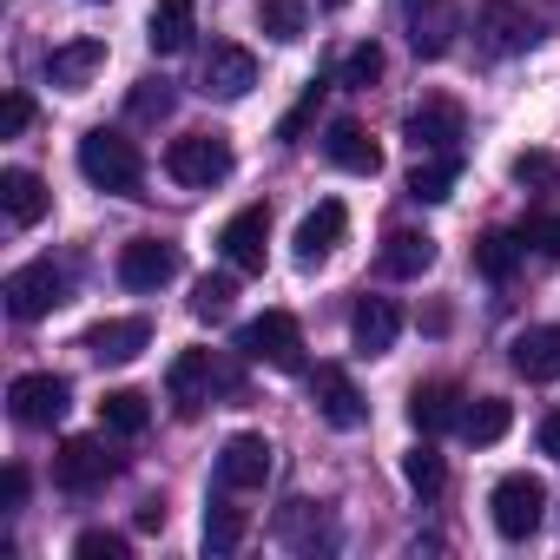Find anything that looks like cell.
I'll list each match as a JSON object with an SVG mask.
<instances>
[{
	"mask_svg": "<svg viewBox=\"0 0 560 560\" xmlns=\"http://www.w3.org/2000/svg\"><path fill=\"white\" fill-rule=\"evenodd\" d=\"M80 172H86V185H100V191H139L145 159H139V145H132L126 132L93 126V132L80 139Z\"/></svg>",
	"mask_w": 560,
	"mask_h": 560,
	"instance_id": "cell-1",
	"label": "cell"
},
{
	"mask_svg": "<svg viewBox=\"0 0 560 560\" xmlns=\"http://www.w3.org/2000/svg\"><path fill=\"white\" fill-rule=\"evenodd\" d=\"M67 270L54 264V257H40V264H21V270H8V284H0V298H8V317L14 324H40V317H54L60 304H67Z\"/></svg>",
	"mask_w": 560,
	"mask_h": 560,
	"instance_id": "cell-2",
	"label": "cell"
},
{
	"mask_svg": "<svg viewBox=\"0 0 560 560\" xmlns=\"http://www.w3.org/2000/svg\"><path fill=\"white\" fill-rule=\"evenodd\" d=\"M237 350H244L250 363H264V370H284V376L304 370V330H298L291 311H264V317H250V324L237 330Z\"/></svg>",
	"mask_w": 560,
	"mask_h": 560,
	"instance_id": "cell-3",
	"label": "cell"
},
{
	"mask_svg": "<svg viewBox=\"0 0 560 560\" xmlns=\"http://www.w3.org/2000/svg\"><path fill=\"white\" fill-rule=\"evenodd\" d=\"M67 409H73V383L54 376V370H27V376L8 383V416L21 429H54Z\"/></svg>",
	"mask_w": 560,
	"mask_h": 560,
	"instance_id": "cell-4",
	"label": "cell"
},
{
	"mask_svg": "<svg viewBox=\"0 0 560 560\" xmlns=\"http://www.w3.org/2000/svg\"><path fill=\"white\" fill-rule=\"evenodd\" d=\"M488 514H494L501 540H527L547 521V481L540 475H501L494 494H488Z\"/></svg>",
	"mask_w": 560,
	"mask_h": 560,
	"instance_id": "cell-5",
	"label": "cell"
},
{
	"mask_svg": "<svg viewBox=\"0 0 560 560\" xmlns=\"http://www.w3.org/2000/svg\"><path fill=\"white\" fill-rule=\"evenodd\" d=\"M165 172L178 178V185H218V178H231V139L224 132H185V139H172L165 145Z\"/></svg>",
	"mask_w": 560,
	"mask_h": 560,
	"instance_id": "cell-6",
	"label": "cell"
},
{
	"mask_svg": "<svg viewBox=\"0 0 560 560\" xmlns=\"http://www.w3.org/2000/svg\"><path fill=\"white\" fill-rule=\"evenodd\" d=\"M113 475H119V462H113L106 442H93V435H67L60 455H54V481H60L67 494H93V488H106Z\"/></svg>",
	"mask_w": 560,
	"mask_h": 560,
	"instance_id": "cell-7",
	"label": "cell"
},
{
	"mask_svg": "<svg viewBox=\"0 0 560 560\" xmlns=\"http://www.w3.org/2000/svg\"><path fill=\"white\" fill-rule=\"evenodd\" d=\"M178 277V244H165V237H132L126 250H119V284L126 291H165Z\"/></svg>",
	"mask_w": 560,
	"mask_h": 560,
	"instance_id": "cell-8",
	"label": "cell"
},
{
	"mask_svg": "<svg viewBox=\"0 0 560 560\" xmlns=\"http://www.w3.org/2000/svg\"><path fill=\"white\" fill-rule=\"evenodd\" d=\"M264 244H270V211H264V205H244V211L218 231V250H224V264H231L237 277H257V270H264Z\"/></svg>",
	"mask_w": 560,
	"mask_h": 560,
	"instance_id": "cell-9",
	"label": "cell"
},
{
	"mask_svg": "<svg viewBox=\"0 0 560 560\" xmlns=\"http://www.w3.org/2000/svg\"><path fill=\"white\" fill-rule=\"evenodd\" d=\"M475 34H481V47H488V54H527V47L540 40L534 14H527V8H514V0H481Z\"/></svg>",
	"mask_w": 560,
	"mask_h": 560,
	"instance_id": "cell-10",
	"label": "cell"
},
{
	"mask_svg": "<svg viewBox=\"0 0 560 560\" xmlns=\"http://www.w3.org/2000/svg\"><path fill=\"white\" fill-rule=\"evenodd\" d=\"M270 442L264 435H231L224 442V455H218V488L224 494H250V488H264L270 481Z\"/></svg>",
	"mask_w": 560,
	"mask_h": 560,
	"instance_id": "cell-11",
	"label": "cell"
},
{
	"mask_svg": "<svg viewBox=\"0 0 560 560\" xmlns=\"http://www.w3.org/2000/svg\"><path fill=\"white\" fill-rule=\"evenodd\" d=\"M462 126H468V119H462V106H455V100H422V106L402 119V139L416 145V159H422V152H455Z\"/></svg>",
	"mask_w": 560,
	"mask_h": 560,
	"instance_id": "cell-12",
	"label": "cell"
},
{
	"mask_svg": "<svg viewBox=\"0 0 560 560\" xmlns=\"http://www.w3.org/2000/svg\"><path fill=\"white\" fill-rule=\"evenodd\" d=\"M311 402H317V416L330 422V429H363V396H357V383L337 370V363H317L311 370Z\"/></svg>",
	"mask_w": 560,
	"mask_h": 560,
	"instance_id": "cell-13",
	"label": "cell"
},
{
	"mask_svg": "<svg viewBox=\"0 0 560 560\" xmlns=\"http://www.w3.org/2000/svg\"><path fill=\"white\" fill-rule=\"evenodd\" d=\"M402 8H409V47L422 60H442L455 47V27H462L455 0H402Z\"/></svg>",
	"mask_w": 560,
	"mask_h": 560,
	"instance_id": "cell-14",
	"label": "cell"
},
{
	"mask_svg": "<svg viewBox=\"0 0 560 560\" xmlns=\"http://www.w3.org/2000/svg\"><path fill=\"white\" fill-rule=\"evenodd\" d=\"M47 205H54V191H47L40 172H27V165H8V172H0V211H8L14 231H34V224L47 218Z\"/></svg>",
	"mask_w": 560,
	"mask_h": 560,
	"instance_id": "cell-15",
	"label": "cell"
},
{
	"mask_svg": "<svg viewBox=\"0 0 560 560\" xmlns=\"http://www.w3.org/2000/svg\"><path fill=\"white\" fill-rule=\"evenodd\" d=\"M100 73H106V40H93V34H80V40H67V47L47 54V80L60 93H86Z\"/></svg>",
	"mask_w": 560,
	"mask_h": 560,
	"instance_id": "cell-16",
	"label": "cell"
},
{
	"mask_svg": "<svg viewBox=\"0 0 560 560\" xmlns=\"http://www.w3.org/2000/svg\"><path fill=\"white\" fill-rule=\"evenodd\" d=\"M508 363H514V376H527V383H560V324H527V330L508 343Z\"/></svg>",
	"mask_w": 560,
	"mask_h": 560,
	"instance_id": "cell-17",
	"label": "cell"
},
{
	"mask_svg": "<svg viewBox=\"0 0 560 560\" xmlns=\"http://www.w3.org/2000/svg\"><path fill=\"white\" fill-rule=\"evenodd\" d=\"M396 337H402V311H396L389 298H363V304L350 311V343H357V357H389Z\"/></svg>",
	"mask_w": 560,
	"mask_h": 560,
	"instance_id": "cell-18",
	"label": "cell"
},
{
	"mask_svg": "<svg viewBox=\"0 0 560 560\" xmlns=\"http://www.w3.org/2000/svg\"><path fill=\"white\" fill-rule=\"evenodd\" d=\"M211 100H244L250 86H257V60H250V47H211L205 54V80H198Z\"/></svg>",
	"mask_w": 560,
	"mask_h": 560,
	"instance_id": "cell-19",
	"label": "cell"
},
{
	"mask_svg": "<svg viewBox=\"0 0 560 560\" xmlns=\"http://www.w3.org/2000/svg\"><path fill=\"white\" fill-rule=\"evenodd\" d=\"M145 343H152V324H145V317H106V324H93V330L80 337V350L100 357V363H132Z\"/></svg>",
	"mask_w": 560,
	"mask_h": 560,
	"instance_id": "cell-20",
	"label": "cell"
},
{
	"mask_svg": "<svg viewBox=\"0 0 560 560\" xmlns=\"http://www.w3.org/2000/svg\"><path fill=\"white\" fill-rule=\"evenodd\" d=\"M211 383H218L211 350H178V357H172V370H165V389H172V402H178L185 416L211 402Z\"/></svg>",
	"mask_w": 560,
	"mask_h": 560,
	"instance_id": "cell-21",
	"label": "cell"
},
{
	"mask_svg": "<svg viewBox=\"0 0 560 560\" xmlns=\"http://www.w3.org/2000/svg\"><path fill=\"white\" fill-rule=\"evenodd\" d=\"M324 152H330V165H343V172H357V178H376V172H383V145H376L357 119H337V126L324 132Z\"/></svg>",
	"mask_w": 560,
	"mask_h": 560,
	"instance_id": "cell-22",
	"label": "cell"
},
{
	"mask_svg": "<svg viewBox=\"0 0 560 560\" xmlns=\"http://www.w3.org/2000/svg\"><path fill=\"white\" fill-rule=\"evenodd\" d=\"M343 231H350V211H343L337 198H324V205L298 224V264H304V270H311V264H324V257L343 244Z\"/></svg>",
	"mask_w": 560,
	"mask_h": 560,
	"instance_id": "cell-23",
	"label": "cell"
},
{
	"mask_svg": "<svg viewBox=\"0 0 560 560\" xmlns=\"http://www.w3.org/2000/svg\"><path fill=\"white\" fill-rule=\"evenodd\" d=\"M462 402H468V396H462L455 383H416V389H409V422H416L422 435H442V429L462 422Z\"/></svg>",
	"mask_w": 560,
	"mask_h": 560,
	"instance_id": "cell-24",
	"label": "cell"
},
{
	"mask_svg": "<svg viewBox=\"0 0 560 560\" xmlns=\"http://www.w3.org/2000/svg\"><path fill=\"white\" fill-rule=\"evenodd\" d=\"M191 34H198V8H191V0H159L152 21H145L152 54H185V47H191Z\"/></svg>",
	"mask_w": 560,
	"mask_h": 560,
	"instance_id": "cell-25",
	"label": "cell"
},
{
	"mask_svg": "<svg viewBox=\"0 0 560 560\" xmlns=\"http://www.w3.org/2000/svg\"><path fill=\"white\" fill-rule=\"evenodd\" d=\"M277 540L298 547V553H311V547H330L337 534H330V514L317 501H284V514H277Z\"/></svg>",
	"mask_w": 560,
	"mask_h": 560,
	"instance_id": "cell-26",
	"label": "cell"
},
{
	"mask_svg": "<svg viewBox=\"0 0 560 560\" xmlns=\"http://www.w3.org/2000/svg\"><path fill=\"white\" fill-rule=\"evenodd\" d=\"M455 185H462V152H422L416 172H409V198L416 205H442Z\"/></svg>",
	"mask_w": 560,
	"mask_h": 560,
	"instance_id": "cell-27",
	"label": "cell"
},
{
	"mask_svg": "<svg viewBox=\"0 0 560 560\" xmlns=\"http://www.w3.org/2000/svg\"><path fill=\"white\" fill-rule=\"evenodd\" d=\"M376 264H383V277H422L435 264V237L429 231H389Z\"/></svg>",
	"mask_w": 560,
	"mask_h": 560,
	"instance_id": "cell-28",
	"label": "cell"
},
{
	"mask_svg": "<svg viewBox=\"0 0 560 560\" xmlns=\"http://www.w3.org/2000/svg\"><path fill=\"white\" fill-rule=\"evenodd\" d=\"M508 422H514V409L501 402V396H475V402H462V442H475V448H488V442H501L508 435Z\"/></svg>",
	"mask_w": 560,
	"mask_h": 560,
	"instance_id": "cell-29",
	"label": "cell"
},
{
	"mask_svg": "<svg viewBox=\"0 0 560 560\" xmlns=\"http://www.w3.org/2000/svg\"><path fill=\"white\" fill-rule=\"evenodd\" d=\"M521 231H481L475 237V270L488 277V284H508V277H514V264H521Z\"/></svg>",
	"mask_w": 560,
	"mask_h": 560,
	"instance_id": "cell-30",
	"label": "cell"
},
{
	"mask_svg": "<svg viewBox=\"0 0 560 560\" xmlns=\"http://www.w3.org/2000/svg\"><path fill=\"white\" fill-rule=\"evenodd\" d=\"M100 422H106L113 435H145V422H152V402H145L139 389H113V396L100 402Z\"/></svg>",
	"mask_w": 560,
	"mask_h": 560,
	"instance_id": "cell-31",
	"label": "cell"
},
{
	"mask_svg": "<svg viewBox=\"0 0 560 560\" xmlns=\"http://www.w3.org/2000/svg\"><path fill=\"white\" fill-rule=\"evenodd\" d=\"M402 481H409V488H416L422 501H435V494L448 488V468H442V455L429 448V435H422V442H416V448L402 455Z\"/></svg>",
	"mask_w": 560,
	"mask_h": 560,
	"instance_id": "cell-32",
	"label": "cell"
},
{
	"mask_svg": "<svg viewBox=\"0 0 560 560\" xmlns=\"http://www.w3.org/2000/svg\"><path fill=\"white\" fill-rule=\"evenodd\" d=\"M257 27L270 34V40H304V27H311V0H264V14H257Z\"/></svg>",
	"mask_w": 560,
	"mask_h": 560,
	"instance_id": "cell-33",
	"label": "cell"
},
{
	"mask_svg": "<svg viewBox=\"0 0 560 560\" xmlns=\"http://www.w3.org/2000/svg\"><path fill=\"white\" fill-rule=\"evenodd\" d=\"M244 508H231V501H211L205 508V553H237V540H244Z\"/></svg>",
	"mask_w": 560,
	"mask_h": 560,
	"instance_id": "cell-34",
	"label": "cell"
},
{
	"mask_svg": "<svg viewBox=\"0 0 560 560\" xmlns=\"http://www.w3.org/2000/svg\"><path fill=\"white\" fill-rule=\"evenodd\" d=\"M237 304V277H198V291H191V317L198 324H224Z\"/></svg>",
	"mask_w": 560,
	"mask_h": 560,
	"instance_id": "cell-35",
	"label": "cell"
},
{
	"mask_svg": "<svg viewBox=\"0 0 560 560\" xmlns=\"http://www.w3.org/2000/svg\"><path fill=\"white\" fill-rule=\"evenodd\" d=\"M324 93H330V86H324V80H311V86L298 93V106H291L284 119H277V139H284V145H298V139H304V126L317 119V106H324Z\"/></svg>",
	"mask_w": 560,
	"mask_h": 560,
	"instance_id": "cell-36",
	"label": "cell"
},
{
	"mask_svg": "<svg viewBox=\"0 0 560 560\" xmlns=\"http://www.w3.org/2000/svg\"><path fill=\"white\" fill-rule=\"evenodd\" d=\"M383 67H389V60H383V47H376V40H363V47L343 60V86H357V93H363V86H376V80H383Z\"/></svg>",
	"mask_w": 560,
	"mask_h": 560,
	"instance_id": "cell-37",
	"label": "cell"
},
{
	"mask_svg": "<svg viewBox=\"0 0 560 560\" xmlns=\"http://www.w3.org/2000/svg\"><path fill=\"white\" fill-rule=\"evenodd\" d=\"M73 553H80V560H126L132 547H126V534H113V527H86V534L73 540Z\"/></svg>",
	"mask_w": 560,
	"mask_h": 560,
	"instance_id": "cell-38",
	"label": "cell"
},
{
	"mask_svg": "<svg viewBox=\"0 0 560 560\" xmlns=\"http://www.w3.org/2000/svg\"><path fill=\"white\" fill-rule=\"evenodd\" d=\"M172 113V80H139L132 86V119H165Z\"/></svg>",
	"mask_w": 560,
	"mask_h": 560,
	"instance_id": "cell-39",
	"label": "cell"
},
{
	"mask_svg": "<svg viewBox=\"0 0 560 560\" xmlns=\"http://www.w3.org/2000/svg\"><path fill=\"white\" fill-rule=\"evenodd\" d=\"M508 172H514V185H560V159L553 152H521Z\"/></svg>",
	"mask_w": 560,
	"mask_h": 560,
	"instance_id": "cell-40",
	"label": "cell"
},
{
	"mask_svg": "<svg viewBox=\"0 0 560 560\" xmlns=\"http://www.w3.org/2000/svg\"><path fill=\"white\" fill-rule=\"evenodd\" d=\"M521 244L560 264V218H527V224H521Z\"/></svg>",
	"mask_w": 560,
	"mask_h": 560,
	"instance_id": "cell-41",
	"label": "cell"
},
{
	"mask_svg": "<svg viewBox=\"0 0 560 560\" xmlns=\"http://www.w3.org/2000/svg\"><path fill=\"white\" fill-rule=\"evenodd\" d=\"M34 126V100L27 93H8V100H0V139H21Z\"/></svg>",
	"mask_w": 560,
	"mask_h": 560,
	"instance_id": "cell-42",
	"label": "cell"
},
{
	"mask_svg": "<svg viewBox=\"0 0 560 560\" xmlns=\"http://www.w3.org/2000/svg\"><path fill=\"white\" fill-rule=\"evenodd\" d=\"M0 501H8V508L27 501V468H8V475H0Z\"/></svg>",
	"mask_w": 560,
	"mask_h": 560,
	"instance_id": "cell-43",
	"label": "cell"
},
{
	"mask_svg": "<svg viewBox=\"0 0 560 560\" xmlns=\"http://www.w3.org/2000/svg\"><path fill=\"white\" fill-rule=\"evenodd\" d=\"M139 534H165V501H145L139 508Z\"/></svg>",
	"mask_w": 560,
	"mask_h": 560,
	"instance_id": "cell-44",
	"label": "cell"
},
{
	"mask_svg": "<svg viewBox=\"0 0 560 560\" xmlns=\"http://www.w3.org/2000/svg\"><path fill=\"white\" fill-rule=\"evenodd\" d=\"M540 455H553V462H560V409L540 422Z\"/></svg>",
	"mask_w": 560,
	"mask_h": 560,
	"instance_id": "cell-45",
	"label": "cell"
},
{
	"mask_svg": "<svg viewBox=\"0 0 560 560\" xmlns=\"http://www.w3.org/2000/svg\"><path fill=\"white\" fill-rule=\"evenodd\" d=\"M324 8H350V0H324Z\"/></svg>",
	"mask_w": 560,
	"mask_h": 560,
	"instance_id": "cell-46",
	"label": "cell"
}]
</instances>
